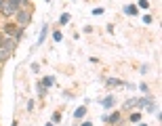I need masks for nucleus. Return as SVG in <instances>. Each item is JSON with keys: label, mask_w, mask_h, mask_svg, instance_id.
Masks as SVG:
<instances>
[{"label": "nucleus", "mask_w": 162, "mask_h": 126, "mask_svg": "<svg viewBox=\"0 0 162 126\" xmlns=\"http://www.w3.org/2000/svg\"><path fill=\"white\" fill-rule=\"evenodd\" d=\"M15 19H17V23H19L21 28H25V25H28V23L32 21V15H30V13H28L25 9H19V11L15 13Z\"/></svg>", "instance_id": "1"}, {"label": "nucleus", "mask_w": 162, "mask_h": 126, "mask_svg": "<svg viewBox=\"0 0 162 126\" xmlns=\"http://www.w3.org/2000/svg\"><path fill=\"white\" fill-rule=\"evenodd\" d=\"M17 11H19V9H17L13 2H9V0H4V2L0 4V13H2L4 17H11V15H15Z\"/></svg>", "instance_id": "2"}, {"label": "nucleus", "mask_w": 162, "mask_h": 126, "mask_svg": "<svg viewBox=\"0 0 162 126\" xmlns=\"http://www.w3.org/2000/svg\"><path fill=\"white\" fill-rule=\"evenodd\" d=\"M2 46H4L9 53H13L15 46H17V40H15V38H11V40H2Z\"/></svg>", "instance_id": "3"}, {"label": "nucleus", "mask_w": 162, "mask_h": 126, "mask_svg": "<svg viewBox=\"0 0 162 126\" xmlns=\"http://www.w3.org/2000/svg\"><path fill=\"white\" fill-rule=\"evenodd\" d=\"M137 103H139V97H133V99L122 103V109H133V107H137Z\"/></svg>", "instance_id": "4"}, {"label": "nucleus", "mask_w": 162, "mask_h": 126, "mask_svg": "<svg viewBox=\"0 0 162 126\" xmlns=\"http://www.w3.org/2000/svg\"><path fill=\"white\" fill-rule=\"evenodd\" d=\"M122 11H124L126 15H131V17H133V15H139V9H137L135 4H126V7H124Z\"/></svg>", "instance_id": "5"}, {"label": "nucleus", "mask_w": 162, "mask_h": 126, "mask_svg": "<svg viewBox=\"0 0 162 126\" xmlns=\"http://www.w3.org/2000/svg\"><path fill=\"white\" fill-rule=\"evenodd\" d=\"M9 57H11V53H9V51H7L2 44H0V63H2V61H7Z\"/></svg>", "instance_id": "6"}, {"label": "nucleus", "mask_w": 162, "mask_h": 126, "mask_svg": "<svg viewBox=\"0 0 162 126\" xmlns=\"http://www.w3.org/2000/svg\"><path fill=\"white\" fill-rule=\"evenodd\" d=\"M105 84H108V86H122L124 82H122V80H118V78H108V80H105Z\"/></svg>", "instance_id": "7"}, {"label": "nucleus", "mask_w": 162, "mask_h": 126, "mask_svg": "<svg viewBox=\"0 0 162 126\" xmlns=\"http://www.w3.org/2000/svg\"><path fill=\"white\" fill-rule=\"evenodd\" d=\"M84 113H87V107H84V105H80V107L74 111V116H76L78 120H80V118H84Z\"/></svg>", "instance_id": "8"}, {"label": "nucleus", "mask_w": 162, "mask_h": 126, "mask_svg": "<svg viewBox=\"0 0 162 126\" xmlns=\"http://www.w3.org/2000/svg\"><path fill=\"white\" fill-rule=\"evenodd\" d=\"M114 103H116V99H114V97H108V99H103V101H101V105H103V107H112Z\"/></svg>", "instance_id": "9"}, {"label": "nucleus", "mask_w": 162, "mask_h": 126, "mask_svg": "<svg viewBox=\"0 0 162 126\" xmlns=\"http://www.w3.org/2000/svg\"><path fill=\"white\" fill-rule=\"evenodd\" d=\"M9 2H13L17 9H21V7H25V4H28V0H9Z\"/></svg>", "instance_id": "10"}, {"label": "nucleus", "mask_w": 162, "mask_h": 126, "mask_svg": "<svg viewBox=\"0 0 162 126\" xmlns=\"http://www.w3.org/2000/svg\"><path fill=\"white\" fill-rule=\"evenodd\" d=\"M53 82H55V78H53V76H46V78L42 80V84H44L46 88H49V86H53Z\"/></svg>", "instance_id": "11"}, {"label": "nucleus", "mask_w": 162, "mask_h": 126, "mask_svg": "<svg viewBox=\"0 0 162 126\" xmlns=\"http://www.w3.org/2000/svg\"><path fill=\"white\" fill-rule=\"evenodd\" d=\"M36 90H38V95H40V97H42V95H44V92H46V86H44V84H42V82H38V84H36Z\"/></svg>", "instance_id": "12"}, {"label": "nucleus", "mask_w": 162, "mask_h": 126, "mask_svg": "<svg viewBox=\"0 0 162 126\" xmlns=\"http://www.w3.org/2000/svg\"><path fill=\"white\" fill-rule=\"evenodd\" d=\"M67 21H69V13H63V15L59 17V23H61V25H65Z\"/></svg>", "instance_id": "13"}, {"label": "nucleus", "mask_w": 162, "mask_h": 126, "mask_svg": "<svg viewBox=\"0 0 162 126\" xmlns=\"http://www.w3.org/2000/svg\"><path fill=\"white\" fill-rule=\"evenodd\" d=\"M118 120H120V113H112V116H108L105 122H112V124H114V122H118Z\"/></svg>", "instance_id": "14"}, {"label": "nucleus", "mask_w": 162, "mask_h": 126, "mask_svg": "<svg viewBox=\"0 0 162 126\" xmlns=\"http://www.w3.org/2000/svg\"><path fill=\"white\" fill-rule=\"evenodd\" d=\"M46 30H49V28L44 25V28H42V34H40V38H38V44H42V42H44V36H46Z\"/></svg>", "instance_id": "15"}, {"label": "nucleus", "mask_w": 162, "mask_h": 126, "mask_svg": "<svg viewBox=\"0 0 162 126\" xmlns=\"http://www.w3.org/2000/svg\"><path fill=\"white\" fill-rule=\"evenodd\" d=\"M61 38H63L61 32H53V40H55V42H61Z\"/></svg>", "instance_id": "16"}, {"label": "nucleus", "mask_w": 162, "mask_h": 126, "mask_svg": "<svg viewBox=\"0 0 162 126\" xmlns=\"http://www.w3.org/2000/svg\"><path fill=\"white\" fill-rule=\"evenodd\" d=\"M141 120V113L137 111V113H131V122H139Z\"/></svg>", "instance_id": "17"}, {"label": "nucleus", "mask_w": 162, "mask_h": 126, "mask_svg": "<svg viewBox=\"0 0 162 126\" xmlns=\"http://www.w3.org/2000/svg\"><path fill=\"white\" fill-rule=\"evenodd\" d=\"M51 122H55V124L61 122V116H59V113H53V120H51Z\"/></svg>", "instance_id": "18"}, {"label": "nucleus", "mask_w": 162, "mask_h": 126, "mask_svg": "<svg viewBox=\"0 0 162 126\" xmlns=\"http://www.w3.org/2000/svg\"><path fill=\"white\" fill-rule=\"evenodd\" d=\"M139 7H141V9H147V0H139ZM139 7H137V9H139Z\"/></svg>", "instance_id": "19"}, {"label": "nucleus", "mask_w": 162, "mask_h": 126, "mask_svg": "<svg viewBox=\"0 0 162 126\" xmlns=\"http://www.w3.org/2000/svg\"><path fill=\"white\" fill-rule=\"evenodd\" d=\"M93 15H103V9H101V7H97V9L93 11Z\"/></svg>", "instance_id": "20"}, {"label": "nucleus", "mask_w": 162, "mask_h": 126, "mask_svg": "<svg viewBox=\"0 0 162 126\" xmlns=\"http://www.w3.org/2000/svg\"><path fill=\"white\" fill-rule=\"evenodd\" d=\"M82 126H93V124H91V122H84V124H82Z\"/></svg>", "instance_id": "21"}, {"label": "nucleus", "mask_w": 162, "mask_h": 126, "mask_svg": "<svg viewBox=\"0 0 162 126\" xmlns=\"http://www.w3.org/2000/svg\"><path fill=\"white\" fill-rule=\"evenodd\" d=\"M46 126H53V122H49V124H46Z\"/></svg>", "instance_id": "22"}, {"label": "nucleus", "mask_w": 162, "mask_h": 126, "mask_svg": "<svg viewBox=\"0 0 162 126\" xmlns=\"http://www.w3.org/2000/svg\"><path fill=\"white\" fill-rule=\"evenodd\" d=\"M2 2H4V0H0V4H2Z\"/></svg>", "instance_id": "23"}, {"label": "nucleus", "mask_w": 162, "mask_h": 126, "mask_svg": "<svg viewBox=\"0 0 162 126\" xmlns=\"http://www.w3.org/2000/svg\"><path fill=\"white\" fill-rule=\"evenodd\" d=\"M0 44H2V38H0Z\"/></svg>", "instance_id": "24"}, {"label": "nucleus", "mask_w": 162, "mask_h": 126, "mask_svg": "<svg viewBox=\"0 0 162 126\" xmlns=\"http://www.w3.org/2000/svg\"><path fill=\"white\" fill-rule=\"evenodd\" d=\"M139 126H145V124H139Z\"/></svg>", "instance_id": "25"}, {"label": "nucleus", "mask_w": 162, "mask_h": 126, "mask_svg": "<svg viewBox=\"0 0 162 126\" xmlns=\"http://www.w3.org/2000/svg\"><path fill=\"white\" fill-rule=\"evenodd\" d=\"M46 2H51V0H46Z\"/></svg>", "instance_id": "26"}]
</instances>
